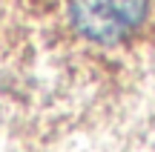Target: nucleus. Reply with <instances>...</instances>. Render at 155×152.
I'll list each match as a JSON object with an SVG mask.
<instances>
[{
  "instance_id": "f257e3e1",
  "label": "nucleus",
  "mask_w": 155,
  "mask_h": 152,
  "mask_svg": "<svg viewBox=\"0 0 155 152\" xmlns=\"http://www.w3.org/2000/svg\"><path fill=\"white\" fill-rule=\"evenodd\" d=\"M150 9L152 0H66V20L78 40L118 49L144 29Z\"/></svg>"
}]
</instances>
